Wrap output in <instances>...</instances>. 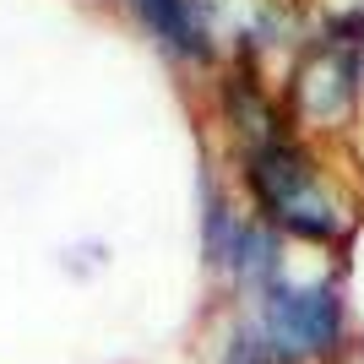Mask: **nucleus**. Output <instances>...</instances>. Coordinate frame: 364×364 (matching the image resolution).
<instances>
[{"label":"nucleus","instance_id":"4","mask_svg":"<svg viewBox=\"0 0 364 364\" xmlns=\"http://www.w3.org/2000/svg\"><path fill=\"white\" fill-rule=\"evenodd\" d=\"M141 16H147L152 28L164 33L168 44H180V49H201L196 28H191V16H185V0H136Z\"/></svg>","mask_w":364,"mask_h":364},{"label":"nucleus","instance_id":"5","mask_svg":"<svg viewBox=\"0 0 364 364\" xmlns=\"http://www.w3.org/2000/svg\"><path fill=\"white\" fill-rule=\"evenodd\" d=\"M228 364H277V359H272V348L261 343V332H245V337H234Z\"/></svg>","mask_w":364,"mask_h":364},{"label":"nucleus","instance_id":"2","mask_svg":"<svg viewBox=\"0 0 364 364\" xmlns=\"http://www.w3.org/2000/svg\"><path fill=\"white\" fill-rule=\"evenodd\" d=\"M250 185H256L261 207H267L283 228L304 234V240H332L337 228H343V218L332 213V196L316 185L310 164H304L289 141L256 147V158H250Z\"/></svg>","mask_w":364,"mask_h":364},{"label":"nucleus","instance_id":"1","mask_svg":"<svg viewBox=\"0 0 364 364\" xmlns=\"http://www.w3.org/2000/svg\"><path fill=\"white\" fill-rule=\"evenodd\" d=\"M261 343L277 364H310L343 343V299L332 283H277L261 304Z\"/></svg>","mask_w":364,"mask_h":364},{"label":"nucleus","instance_id":"3","mask_svg":"<svg viewBox=\"0 0 364 364\" xmlns=\"http://www.w3.org/2000/svg\"><path fill=\"white\" fill-rule=\"evenodd\" d=\"M299 104L316 120H337L353 104V55L343 49H316L299 65Z\"/></svg>","mask_w":364,"mask_h":364}]
</instances>
